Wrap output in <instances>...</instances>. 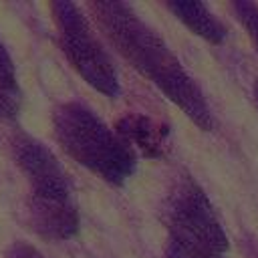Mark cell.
Instances as JSON below:
<instances>
[{
  "label": "cell",
  "mask_w": 258,
  "mask_h": 258,
  "mask_svg": "<svg viewBox=\"0 0 258 258\" xmlns=\"http://www.w3.org/2000/svg\"><path fill=\"white\" fill-rule=\"evenodd\" d=\"M89 10L111 40L141 75L153 81L165 97H169L196 125L212 127L210 109L194 79L181 69L179 60L165 46V42L149 28L125 2H89Z\"/></svg>",
  "instance_id": "1"
},
{
  "label": "cell",
  "mask_w": 258,
  "mask_h": 258,
  "mask_svg": "<svg viewBox=\"0 0 258 258\" xmlns=\"http://www.w3.org/2000/svg\"><path fill=\"white\" fill-rule=\"evenodd\" d=\"M14 159L30 183L26 214L30 228L44 238L67 240L79 228L67 173L58 159L40 141L18 135L12 141Z\"/></svg>",
  "instance_id": "2"
},
{
  "label": "cell",
  "mask_w": 258,
  "mask_h": 258,
  "mask_svg": "<svg viewBox=\"0 0 258 258\" xmlns=\"http://www.w3.org/2000/svg\"><path fill=\"white\" fill-rule=\"evenodd\" d=\"M52 125L64 151L109 183H123L133 173L135 151L89 107L64 103L54 111Z\"/></svg>",
  "instance_id": "3"
},
{
  "label": "cell",
  "mask_w": 258,
  "mask_h": 258,
  "mask_svg": "<svg viewBox=\"0 0 258 258\" xmlns=\"http://www.w3.org/2000/svg\"><path fill=\"white\" fill-rule=\"evenodd\" d=\"M52 14L60 36V48L69 62L75 67V71L99 93L107 97H117L119 81L115 67L101 42L97 40L81 8L75 2L60 0L52 2Z\"/></svg>",
  "instance_id": "4"
},
{
  "label": "cell",
  "mask_w": 258,
  "mask_h": 258,
  "mask_svg": "<svg viewBox=\"0 0 258 258\" xmlns=\"http://www.w3.org/2000/svg\"><path fill=\"white\" fill-rule=\"evenodd\" d=\"M165 216L171 228V238L191 246L220 254L228 242L224 230L204 196L191 181H177L165 200Z\"/></svg>",
  "instance_id": "5"
},
{
  "label": "cell",
  "mask_w": 258,
  "mask_h": 258,
  "mask_svg": "<svg viewBox=\"0 0 258 258\" xmlns=\"http://www.w3.org/2000/svg\"><path fill=\"white\" fill-rule=\"evenodd\" d=\"M117 135L135 151L139 149L147 157H157L163 153L165 147V135L167 129L155 121H151L145 115L131 113L119 119L117 123Z\"/></svg>",
  "instance_id": "6"
},
{
  "label": "cell",
  "mask_w": 258,
  "mask_h": 258,
  "mask_svg": "<svg viewBox=\"0 0 258 258\" xmlns=\"http://www.w3.org/2000/svg\"><path fill=\"white\" fill-rule=\"evenodd\" d=\"M167 8L198 36L210 40V42H222L226 36V28L222 22L208 10L204 2H191V0H177L167 2Z\"/></svg>",
  "instance_id": "7"
},
{
  "label": "cell",
  "mask_w": 258,
  "mask_h": 258,
  "mask_svg": "<svg viewBox=\"0 0 258 258\" xmlns=\"http://www.w3.org/2000/svg\"><path fill=\"white\" fill-rule=\"evenodd\" d=\"M18 87H16V73L14 64L0 42V117H12L18 111Z\"/></svg>",
  "instance_id": "8"
},
{
  "label": "cell",
  "mask_w": 258,
  "mask_h": 258,
  "mask_svg": "<svg viewBox=\"0 0 258 258\" xmlns=\"http://www.w3.org/2000/svg\"><path fill=\"white\" fill-rule=\"evenodd\" d=\"M165 258H218V254L169 236V242L165 248Z\"/></svg>",
  "instance_id": "9"
},
{
  "label": "cell",
  "mask_w": 258,
  "mask_h": 258,
  "mask_svg": "<svg viewBox=\"0 0 258 258\" xmlns=\"http://www.w3.org/2000/svg\"><path fill=\"white\" fill-rule=\"evenodd\" d=\"M232 6L238 12L240 22L248 30V36L254 40V44L258 48V6L254 2H234Z\"/></svg>",
  "instance_id": "10"
},
{
  "label": "cell",
  "mask_w": 258,
  "mask_h": 258,
  "mask_svg": "<svg viewBox=\"0 0 258 258\" xmlns=\"http://www.w3.org/2000/svg\"><path fill=\"white\" fill-rule=\"evenodd\" d=\"M6 258H44L34 246L26 244V242H14L8 252H6Z\"/></svg>",
  "instance_id": "11"
},
{
  "label": "cell",
  "mask_w": 258,
  "mask_h": 258,
  "mask_svg": "<svg viewBox=\"0 0 258 258\" xmlns=\"http://www.w3.org/2000/svg\"><path fill=\"white\" fill-rule=\"evenodd\" d=\"M256 95H258V91H256Z\"/></svg>",
  "instance_id": "12"
}]
</instances>
